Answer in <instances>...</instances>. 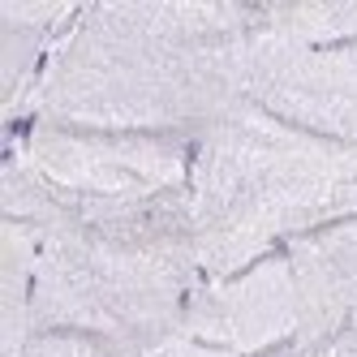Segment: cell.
<instances>
[{
    "label": "cell",
    "mask_w": 357,
    "mask_h": 357,
    "mask_svg": "<svg viewBox=\"0 0 357 357\" xmlns=\"http://www.w3.org/2000/svg\"><path fill=\"white\" fill-rule=\"evenodd\" d=\"M151 357H245V353L215 349V344H202V340H190V336H176V340H168L160 353H151Z\"/></svg>",
    "instance_id": "30bf717a"
},
{
    "label": "cell",
    "mask_w": 357,
    "mask_h": 357,
    "mask_svg": "<svg viewBox=\"0 0 357 357\" xmlns=\"http://www.w3.org/2000/svg\"><path fill=\"white\" fill-rule=\"evenodd\" d=\"M202 280L185 185L146 198L65 194L61 215L39 233L35 331H95L151 357L181 336Z\"/></svg>",
    "instance_id": "7a4b0ae2"
},
{
    "label": "cell",
    "mask_w": 357,
    "mask_h": 357,
    "mask_svg": "<svg viewBox=\"0 0 357 357\" xmlns=\"http://www.w3.org/2000/svg\"><path fill=\"white\" fill-rule=\"evenodd\" d=\"M254 0H95L52 43L22 116L202 134L241 104ZM13 116V121H22Z\"/></svg>",
    "instance_id": "6da1fadb"
},
{
    "label": "cell",
    "mask_w": 357,
    "mask_h": 357,
    "mask_svg": "<svg viewBox=\"0 0 357 357\" xmlns=\"http://www.w3.org/2000/svg\"><path fill=\"white\" fill-rule=\"evenodd\" d=\"M181 336L233 349L245 357H271L297 336V293L284 263V250L250 263L233 275L202 280L194 293Z\"/></svg>",
    "instance_id": "8992f818"
},
{
    "label": "cell",
    "mask_w": 357,
    "mask_h": 357,
    "mask_svg": "<svg viewBox=\"0 0 357 357\" xmlns=\"http://www.w3.org/2000/svg\"><path fill=\"white\" fill-rule=\"evenodd\" d=\"M190 207L207 280L357 215V142L293 130L245 99L198 134Z\"/></svg>",
    "instance_id": "3957f363"
},
{
    "label": "cell",
    "mask_w": 357,
    "mask_h": 357,
    "mask_svg": "<svg viewBox=\"0 0 357 357\" xmlns=\"http://www.w3.org/2000/svg\"><path fill=\"white\" fill-rule=\"evenodd\" d=\"M297 293V336L271 357H327L357 319V215L284 245Z\"/></svg>",
    "instance_id": "52a82bcc"
},
{
    "label": "cell",
    "mask_w": 357,
    "mask_h": 357,
    "mask_svg": "<svg viewBox=\"0 0 357 357\" xmlns=\"http://www.w3.org/2000/svg\"><path fill=\"white\" fill-rule=\"evenodd\" d=\"M340 344H357V319L349 323V331H344V340H340Z\"/></svg>",
    "instance_id": "7c38bea8"
},
{
    "label": "cell",
    "mask_w": 357,
    "mask_h": 357,
    "mask_svg": "<svg viewBox=\"0 0 357 357\" xmlns=\"http://www.w3.org/2000/svg\"><path fill=\"white\" fill-rule=\"evenodd\" d=\"M22 357H138L134 349H125L108 336L95 331H69V327H43L26 340Z\"/></svg>",
    "instance_id": "9c48e42d"
},
{
    "label": "cell",
    "mask_w": 357,
    "mask_h": 357,
    "mask_svg": "<svg viewBox=\"0 0 357 357\" xmlns=\"http://www.w3.org/2000/svg\"><path fill=\"white\" fill-rule=\"evenodd\" d=\"M35 263L39 233L17 220L0 224V357H22L35 336Z\"/></svg>",
    "instance_id": "ba28073f"
},
{
    "label": "cell",
    "mask_w": 357,
    "mask_h": 357,
    "mask_svg": "<svg viewBox=\"0 0 357 357\" xmlns=\"http://www.w3.org/2000/svg\"><path fill=\"white\" fill-rule=\"evenodd\" d=\"M327 357H357V344H336Z\"/></svg>",
    "instance_id": "8fae6325"
},
{
    "label": "cell",
    "mask_w": 357,
    "mask_h": 357,
    "mask_svg": "<svg viewBox=\"0 0 357 357\" xmlns=\"http://www.w3.org/2000/svg\"><path fill=\"white\" fill-rule=\"evenodd\" d=\"M198 134L95 130L22 116L9 121V146L56 190L78 198H146L190 181Z\"/></svg>",
    "instance_id": "277c9868"
},
{
    "label": "cell",
    "mask_w": 357,
    "mask_h": 357,
    "mask_svg": "<svg viewBox=\"0 0 357 357\" xmlns=\"http://www.w3.org/2000/svg\"><path fill=\"white\" fill-rule=\"evenodd\" d=\"M241 95L293 130L357 142V39L289 43L250 31Z\"/></svg>",
    "instance_id": "5b68a950"
}]
</instances>
